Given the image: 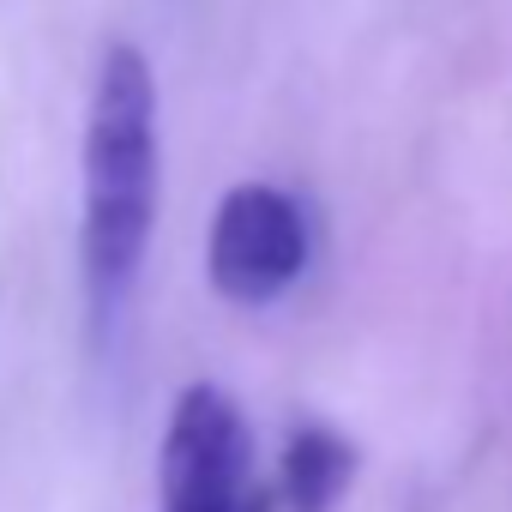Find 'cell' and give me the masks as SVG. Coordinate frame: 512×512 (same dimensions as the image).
I'll use <instances>...</instances> for the list:
<instances>
[{"instance_id":"4","label":"cell","mask_w":512,"mask_h":512,"mask_svg":"<svg viewBox=\"0 0 512 512\" xmlns=\"http://www.w3.org/2000/svg\"><path fill=\"white\" fill-rule=\"evenodd\" d=\"M278 506L284 512H332L356 482V446L332 422H296L278 452Z\"/></svg>"},{"instance_id":"1","label":"cell","mask_w":512,"mask_h":512,"mask_svg":"<svg viewBox=\"0 0 512 512\" xmlns=\"http://www.w3.org/2000/svg\"><path fill=\"white\" fill-rule=\"evenodd\" d=\"M163 199V127H157V73L139 43H109L91 85L85 145H79V290L85 338L109 356L157 235Z\"/></svg>"},{"instance_id":"3","label":"cell","mask_w":512,"mask_h":512,"mask_svg":"<svg viewBox=\"0 0 512 512\" xmlns=\"http://www.w3.org/2000/svg\"><path fill=\"white\" fill-rule=\"evenodd\" d=\"M314 260V223L290 187L235 181L205 229V278L235 308H272Z\"/></svg>"},{"instance_id":"2","label":"cell","mask_w":512,"mask_h":512,"mask_svg":"<svg viewBox=\"0 0 512 512\" xmlns=\"http://www.w3.org/2000/svg\"><path fill=\"white\" fill-rule=\"evenodd\" d=\"M157 512H278V482L260 476L241 404L193 380L175 392L157 446Z\"/></svg>"}]
</instances>
